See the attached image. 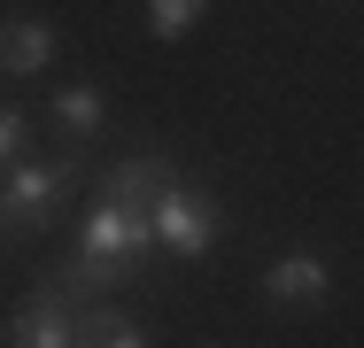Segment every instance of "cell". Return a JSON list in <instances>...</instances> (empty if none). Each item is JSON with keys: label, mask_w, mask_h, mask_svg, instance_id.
I'll use <instances>...</instances> for the list:
<instances>
[{"label": "cell", "mask_w": 364, "mask_h": 348, "mask_svg": "<svg viewBox=\"0 0 364 348\" xmlns=\"http://www.w3.org/2000/svg\"><path fill=\"white\" fill-rule=\"evenodd\" d=\"M85 170L77 155H47V163H8L0 170V232H39L55 209H63V194H70V178Z\"/></svg>", "instance_id": "6da1fadb"}, {"label": "cell", "mask_w": 364, "mask_h": 348, "mask_svg": "<svg viewBox=\"0 0 364 348\" xmlns=\"http://www.w3.org/2000/svg\"><path fill=\"white\" fill-rule=\"evenodd\" d=\"M147 217H155V248H171V256H210L218 248V202L202 194V186H163L155 202H147Z\"/></svg>", "instance_id": "7a4b0ae2"}, {"label": "cell", "mask_w": 364, "mask_h": 348, "mask_svg": "<svg viewBox=\"0 0 364 348\" xmlns=\"http://www.w3.org/2000/svg\"><path fill=\"white\" fill-rule=\"evenodd\" d=\"M77 248H85V256H117V263H147V248H155V217H147L140 202H93Z\"/></svg>", "instance_id": "3957f363"}, {"label": "cell", "mask_w": 364, "mask_h": 348, "mask_svg": "<svg viewBox=\"0 0 364 348\" xmlns=\"http://www.w3.org/2000/svg\"><path fill=\"white\" fill-rule=\"evenodd\" d=\"M70 333H77V302H63L47 278H39V294H23L16 317H8V348H70Z\"/></svg>", "instance_id": "277c9868"}, {"label": "cell", "mask_w": 364, "mask_h": 348, "mask_svg": "<svg viewBox=\"0 0 364 348\" xmlns=\"http://www.w3.org/2000/svg\"><path fill=\"white\" fill-rule=\"evenodd\" d=\"M326 294H333V271H326L318 248H287V256L264 271V302H272V310H318Z\"/></svg>", "instance_id": "5b68a950"}, {"label": "cell", "mask_w": 364, "mask_h": 348, "mask_svg": "<svg viewBox=\"0 0 364 348\" xmlns=\"http://www.w3.org/2000/svg\"><path fill=\"white\" fill-rule=\"evenodd\" d=\"M163 186H178V163L155 155V147H140V155H124V163L101 170V202H140V209H147Z\"/></svg>", "instance_id": "8992f818"}, {"label": "cell", "mask_w": 364, "mask_h": 348, "mask_svg": "<svg viewBox=\"0 0 364 348\" xmlns=\"http://www.w3.org/2000/svg\"><path fill=\"white\" fill-rule=\"evenodd\" d=\"M132 271H140V263H117V256H85V248H77L70 263H55V271H47V286H55L63 302H77V310H85V302L117 294V286H124Z\"/></svg>", "instance_id": "52a82bcc"}, {"label": "cell", "mask_w": 364, "mask_h": 348, "mask_svg": "<svg viewBox=\"0 0 364 348\" xmlns=\"http://www.w3.org/2000/svg\"><path fill=\"white\" fill-rule=\"evenodd\" d=\"M47 62H55V23L8 16V23H0V70H8V77H39Z\"/></svg>", "instance_id": "ba28073f"}, {"label": "cell", "mask_w": 364, "mask_h": 348, "mask_svg": "<svg viewBox=\"0 0 364 348\" xmlns=\"http://www.w3.org/2000/svg\"><path fill=\"white\" fill-rule=\"evenodd\" d=\"M70 348H147V325L124 317V310H77Z\"/></svg>", "instance_id": "9c48e42d"}, {"label": "cell", "mask_w": 364, "mask_h": 348, "mask_svg": "<svg viewBox=\"0 0 364 348\" xmlns=\"http://www.w3.org/2000/svg\"><path fill=\"white\" fill-rule=\"evenodd\" d=\"M47 109H55V124H63V132H70V139H93V132H101V116H109L93 85H63V93H55Z\"/></svg>", "instance_id": "30bf717a"}, {"label": "cell", "mask_w": 364, "mask_h": 348, "mask_svg": "<svg viewBox=\"0 0 364 348\" xmlns=\"http://www.w3.org/2000/svg\"><path fill=\"white\" fill-rule=\"evenodd\" d=\"M202 16H210V0H147V31L155 39H186Z\"/></svg>", "instance_id": "8fae6325"}, {"label": "cell", "mask_w": 364, "mask_h": 348, "mask_svg": "<svg viewBox=\"0 0 364 348\" xmlns=\"http://www.w3.org/2000/svg\"><path fill=\"white\" fill-rule=\"evenodd\" d=\"M23 139H31V124H23V109H0V170L23 155Z\"/></svg>", "instance_id": "7c38bea8"}]
</instances>
